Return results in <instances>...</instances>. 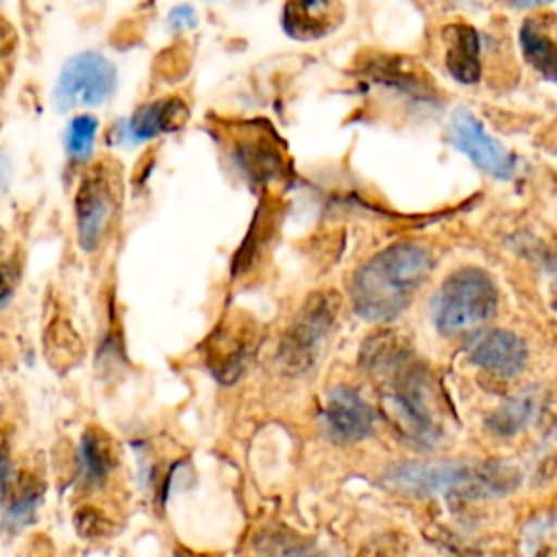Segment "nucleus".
Segmentation results:
<instances>
[{
    "label": "nucleus",
    "mask_w": 557,
    "mask_h": 557,
    "mask_svg": "<svg viewBox=\"0 0 557 557\" xmlns=\"http://www.w3.org/2000/svg\"><path fill=\"white\" fill-rule=\"evenodd\" d=\"M366 368L383 385V405L403 437L420 446L440 440V422L433 416L431 379L416 361L409 346L394 335H379L363 346Z\"/></svg>",
    "instance_id": "f257e3e1"
},
{
    "label": "nucleus",
    "mask_w": 557,
    "mask_h": 557,
    "mask_svg": "<svg viewBox=\"0 0 557 557\" xmlns=\"http://www.w3.org/2000/svg\"><path fill=\"white\" fill-rule=\"evenodd\" d=\"M433 268L429 248L403 242L370 257L352 276L350 300L370 322L396 320L426 283Z\"/></svg>",
    "instance_id": "f03ea898"
},
{
    "label": "nucleus",
    "mask_w": 557,
    "mask_h": 557,
    "mask_svg": "<svg viewBox=\"0 0 557 557\" xmlns=\"http://www.w3.org/2000/svg\"><path fill=\"white\" fill-rule=\"evenodd\" d=\"M396 487L411 492H446L463 496H496L518 485L516 468L490 463H407L389 472Z\"/></svg>",
    "instance_id": "7ed1b4c3"
},
{
    "label": "nucleus",
    "mask_w": 557,
    "mask_h": 557,
    "mask_svg": "<svg viewBox=\"0 0 557 557\" xmlns=\"http://www.w3.org/2000/svg\"><path fill=\"white\" fill-rule=\"evenodd\" d=\"M496 302V287L481 268H459L433 296V324L442 335L474 331L494 315Z\"/></svg>",
    "instance_id": "20e7f679"
},
{
    "label": "nucleus",
    "mask_w": 557,
    "mask_h": 557,
    "mask_svg": "<svg viewBox=\"0 0 557 557\" xmlns=\"http://www.w3.org/2000/svg\"><path fill=\"white\" fill-rule=\"evenodd\" d=\"M122 200L120 168L111 159L96 161L81 178L74 194L76 237L85 252H94L109 233Z\"/></svg>",
    "instance_id": "39448f33"
},
{
    "label": "nucleus",
    "mask_w": 557,
    "mask_h": 557,
    "mask_svg": "<svg viewBox=\"0 0 557 557\" xmlns=\"http://www.w3.org/2000/svg\"><path fill=\"white\" fill-rule=\"evenodd\" d=\"M337 311L339 296L335 292H318L305 300L278 348L283 368L289 372H302L315 363L320 346L324 344Z\"/></svg>",
    "instance_id": "423d86ee"
},
{
    "label": "nucleus",
    "mask_w": 557,
    "mask_h": 557,
    "mask_svg": "<svg viewBox=\"0 0 557 557\" xmlns=\"http://www.w3.org/2000/svg\"><path fill=\"white\" fill-rule=\"evenodd\" d=\"M115 83V65L104 54L94 50L81 52L61 70L54 87V104L59 111L102 104L113 96Z\"/></svg>",
    "instance_id": "0eeeda50"
},
{
    "label": "nucleus",
    "mask_w": 557,
    "mask_h": 557,
    "mask_svg": "<svg viewBox=\"0 0 557 557\" xmlns=\"http://www.w3.org/2000/svg\"><path fill=\"white\" fill-rule=\"evenodd\" d=\"M255 337H257V326L242 311L228 313L220 322V326L209 335L207 348H205L207 368L220 383L228 385L244 372L246 361L255 346Z\"/></svg>",
    "instance_id": "6e6552de"
},
{
    "label": "nucleus",
    "mask_w": 557,
    "mask_h": 557,
    "mask_svg": "<svg viewBox=\"0 0 557 557\" xmlns=\"http://www.w3.org/2000/svg\"><path fill=\"white\" fill-rule=\"evenodd\" d=\"M450 141L494 178L507 181L516 172V157L492 137L481 120L459 109L450 120Z\"/></svg>",
    "instance_id": "1a4fd4ad"
},
{
    "label": "nucleus",
    "mask_w": 557,
    "mask_h": 557,
    "mask_svg": "<svg viewBox=\"0 0 557 557\" xmlns=\"http://www.w3.org/2000/svg\"><path fill=\"white\" fill-rule=\"evenodd\" d=\"M233 152L237 163L255 183L270 185L283 174V154L270 131L244 124L233 128Z\"/></svg>",
    "instance_id": "9d476101"
},
{
    "label": "nucleus",
    "mask_w": 557,
    "mask_h": 557,
    "mask_svg": "<svg viewBox=\"0 0 557 557\" xmlns=\"http://www.w3.org/2000/svg\"><path fill=\"white\" fill-rule=\"evenodd\" d=\"M346 9L342 0H285L281 24L296 41H313L342 26Z\"/></svg>",
    "instance_id": "9b49d317"
},
{
    "label": "nucleus",
    "mask_w": 557,
    "mask_h": 557,
    "mask_svg": "<svg viewBox=\"0 0 557 557\" xmlns=\"http://www.w3.org/2000/svg\"><path fill=\"white\" fill-rule=\"evenodd\" d=\"M468 359L492 374L516 376L527 363V346L511 331L487 329L470 339Z\"/></svg>",
    "instance_id": "f8f14e48"
},
{
    "label": "nucleus",
    "mask_w": 557,
    "mask_h": 557,
    "mask_svg": "<svg viewBox=\"0 0 557 557\" xmlns=\"http://www.w3.org/2000/svg\"><path fill=\"white\" fill-rule=\"evenodd\" d=\"M324 422L333 440L350 444L370 435L374 413L355 389L333 387L324 403Z\"/></svg>",
    "instance_id": "ddd939ff"
},
{
    "label": "nucleus",
    "mask_w": 557,
    "mask_h": 557,
    "mask_svg": "<svg viewBox=\"0 0 557 557\" xmlns=\"http://www.w3.org/2000/svg\"><path fill=\"white\" fill-rule=\"evenodd\" d=\"M444 63L450 76L463 85H472L481 78V44L470 24L455 22L442 28Z\"/></svg>",
    "instance_id": "4468645a"
},
{
    "label": "nucleus",
    "mask_w": 557,
    "mask_h": 557,
    "mask_svg": "<svg viewBox=\"0 0 557 557\" xmlns=\"http://www.w3.org/2000/svg\"><path fill=\"white\" fill-rule=\"evenodd\" d=\"M520 48L524 59L546 78L555 81V13L537 11L524 17L520 26Z\"/></svg>",
    "instance_id": "2eb2a0df"
},
{
    "label": "nucleus",
    "mask_w": 557,
    "mask_h": 557,
    "mask_svg": "<svg viewBox=\"0 0 557 557\" xmlns=\"http://www.w3.org/2000/svg\"><path fill=\"white\" fill-rule=\"evenodd\" d=\"M187 117H189L187 102L178 96H165V98L141 104L128 122V133L137 141L152 139L157 135H165L183 128Z\"/></svg>",
    "instance_id": "dca6fc26"
},
{
    "label": "nucleus",
    "mask_w": 557,
    "mask_h": 557,
    "mask_svg": "<svg viewBox=\"0 0 557 557\" xmlns=\"http://www.w3.org/2000/svg\"><path fill=\"white\" fill-rule=\"evenodd\" d=\"M115 466L111 437L100 429H87L78 446V472L85 485L102 483Z\"/></svg>",
    "instance_id": "f3484780"
},
{
    "label": "nucleus",
    "mask_w": 557,
    "mask_h": 557,
    "mask_svg": "<svg viewBox=\"0 0 557 557\" xmlns=\"http://www.w3.org/2000/svg\"><path fill=\"white\" fill-rule=\"evenodd\" d=\"M44 496V483L33 470H20L11 476V483L4 492L7 505V524L20 529L30 522L33 513L39 507V500Z\"/></svg>",
    "instance_id": "a211bd4d"
},
{
    "label": "nucleus",
    "mask_w": 557,
    "mask_h": 557,
    "mask_svg": "<svg viewBox=\"0 0 557 557\" xmlns=\"http://www.w3.org/2000/svg\"><path fill=\"white\" fill-rule=\"evenodd\" d=\"M44 348L48 361L63 370L70 368L81 357V337L74 333L72 324L65 320H54L44 335Z\"/></svg>",
    "instance_id": "6ab92c4d"
},
{
    "label": "nucleus",
    "mask_w": 557,
    "mask_h": 557,
    "mask_svg": "<svg viewBox=\"0 0 557 557\" xmlns=\"http://www.w3.org/2000/svg\"><path fill=\"white\" fill-rule=\"evenodd\" d=\"M533 413V400L527 396L513 398L507 405H503L496 413L490 416V426L500 435H511L520 431Z\"/></svg>",
    "instance_id": "aec40b11"
},
{
    "label": "nucleus",
    "mask_w": 557,
    "mask_h": 557,
    "mask_svg": "<svg viewBox=\"0 0 557 557\" xmlns=\"http://www.w3.org/2000/svg\"><path fill=\"white\" fill-rule=\"evenodd\" d=\"M96 131H98V120L94 115H76L70 126H67V135H65V146L67 152L76 159H85L91 148H94V139H96Z\"/></svg>",
    "instance_id": "412c9836"
},
{
    "label": "nucleus",
    "mask_w": 557,
    "mask_h": 557,
    "mask_svg": "<svg viewBox=\"0 0 557 557\" xmlns=\"http://www.w3.org/2000/svg\"><path fill=\"white\" fill-rule=\"evenodd\" d=\"M15 48H17V35H15L13 26L9 22L0 20V89L9 78Z\"/></svg>",
    "instance_id": "4be33fe9"
},
{
    "label": "nucleus",
    "mask_w": 557,
    "mask_h": 557,
    "mask_svg": "<svg viewBox=\"0 0 557 557\" xmlns=\"http://www.w3.org/2000/svg\"><path fill=\"white\" fill-rule=\"evenodd\" d=\"M74 524L83 537H98V535L107 533V520L102 518V513L98 509H91V507L78 509Z\"/></svg>",
    "instance_id": "5701e85b"
},
{
    "label": "nucleus",
    "mask_w": 557,
    "mask_h": 557,
    "mask_svg": "<svg viewBox=\"0 0 557 557\" xmlns=\"http://www.w3.org/2000/svg\"><path fill=\"white\" fill-rule=\"evenodd\" d=\"M265 557H326L324 553H320L318 548H313L311 544L305 542H294V540H278L276 544H272V548L268 550Z\"/></svg>",
    "instance_id": "b1692460"
},
{
    "label": "nucleus",
    "mask_w": 557,
    "mask_h": 557,
    "mask_svg": "<svg viewBox=\"0 0 557 557\" xmlns=\"http://www.w3.org/2000/svg\"><path fill=\"white\" fill-rule=\"evenodd\" d=\"M11 476V437L7 429L0 426V496H4Z\"/></svg>",
    "instance_id": "393cba45"
},
{
    "label": "nucleus",
    "mask_w": 557,
    "mask_h": 557,
    "mask_svg": "<svg viewBox=\"0 0 557 557\" xmlns=\"http://www.w3.org/2000/svg\"><path fill=\"white\" fill-rule=\"evenodd\" d=\"M196 22H198V17H196L194 9H189V7H176L170 11L172 28H191V26H196Z\"/></svg>",
    "instance_id": "a878e982"
},
{
    "label": "nucleus",
    "mask_w": 557,
    "mask_h": 557,
    "mask_svg": "<svg viewBox=\"0 0 557 557\" xmlns=\"http://www.w3.org/2000/svg\"><path fill=\"white\" fill-rule=\"evenodd\" d=\"M13 272L9 265H2L0 263V305H4L9 298H11V292H13Z\"/></svg>",
    "instance_id": "bb28decb"
},
{
    "label": "nucleus",
    "mask_w": 557,
    "mask_h": 557,
    "mask_svg": "<svg viewBox=\"0 0 557 557\" xmlns=\"http://www.w3.org/2000/svg\"><path fill=\"white\" fill-rule=\"evenodd\" d=\"M513 9H531V7H540L544 2H550V0H500Z\"/></svg>",
    "instance_id": "cd10ccee"
}]
</instances>
